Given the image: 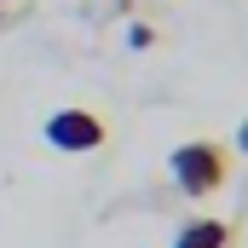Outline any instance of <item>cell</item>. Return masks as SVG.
<instances>
[{
  "mask_svg": "<svg viewBox=\"0 0 248 248\" xmlns=\"http://www.w3.org/2000/svg\"><path fill=\"white\" fill-rule=\"evenodd\" d=\"M168 168H173V185L202 202V196H219L225 190V179H231V150L219 139H185V144H173Z\"/></svg>",
  "mask_w": 248,
  "mask_h": 248,
  "instance_id": "6da1fadb",
  "label": "cell"
},
{
  "mask_svg": "<svg viewBox=\"0 0 248 248\" xmlns=\"http://www.w3.org/2000/svg\"><path fill=\"white\" fill-rule=\"evenodd\" d=\"M110 133H104V122L93 116V110H52L46 116V144L52 150H63V156H87V150H98Z\"/></svg>",
  "mask_w": 248,
  "mask_h": 248,
  "instance_id": "7a4b0ae2",
  "label": "cell"
},
{
  "mask_svg": "<svg viewBox=\"0 0 248 248\" xmlns=\"http://www.w3.org/2000/svg\"><path fill=\"white\" fill-rule=\"evenodd\" d=\"M231 243H237V231L225 219H185L173 237V248H231Z\"/></svg>",
  "mask_w": 248,
  "mask_h": 248,
  "instance_id": "3957f363",
  "label": "cell"
},
{
  "mask_svg": "<svg viewBox=\"0 0 248 248\" xmlns=\"http://www.w3.org/2000/svg\"><path fill=\"white\" fill-rule=\"evenodd\" d=\"M127 46H133V52L156 46V29H150V23H133V29H127Z\"/></svg>",
  "mask_w": 248,
  "mask_h": 248,
  "instance_id": "277c9868",
  "label": "cell"
},
{
  "mask_svg": "<svg viewBox=\"0 0 248 248\" xmlns=\"http://www.w3.org/2000/svg\"><path fill=\"white\" fill-rule=\"evenodd\" d=\"M237 150L248 156V116H243V127H237Z\"/></svg>",
  "mask_w": 248,
  "mask_h": 248,
  "instance_id": "5b68a950",
  "label": "cell"
},
{
  "mask_svg": "<svg viewBox=\"0 0 248 248\" xmlns=\"http://www.w3.org/2000/svg\"><path fill=\"white\" fill-rule=\"evenodd\" d=\"M0 6H12V0H0Z\"/></svg>",
  "mask_w": 248,
  "mask_h": 248,
  "instance_id": "8992f818",
  "label": "cell"
}]
</instances>
